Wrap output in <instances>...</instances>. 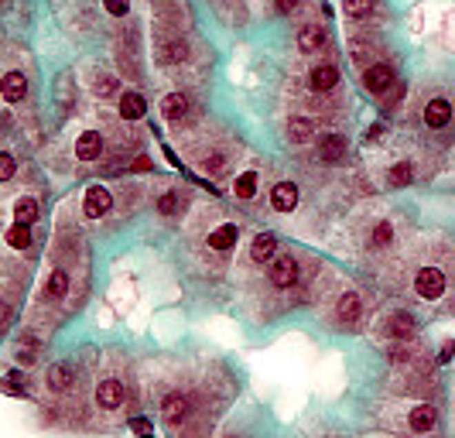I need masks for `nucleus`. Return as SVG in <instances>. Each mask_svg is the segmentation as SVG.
Here are the masks:
<instances>
[{
  "label": "nucleus",
  "mask_w": 455,
  "mask_h": 438,
  "mask_svg": "<svg viewBox=\"0 0 455 438\" xmlns=\"http://www.w3.org/2000/svg\"><path fill=\"white\" fill-rule=\"evenodd\" d=\"M414 291H418L421 298H428V301L442 298V295H445V274H442L438 267H425V270H418V277H414Z\"/></svg>",
  "instance_id": "obj_1"
},
{
  "label": "nucleus",
  "mask_w": 455,
  "mask_h": 438,
  "mask_svg": "<svg viewBox=\"0 0 455 438\" xmlns=\"http://www.w3.org/2000/svg\"><path fill=\"white\" fill-rule=\"evenodd\" d=\"M154 59H158L161 66H179V62L188 59V45H185L182 38H165V41H158Z\"/></svg>",
  "instance_id": "obj_2"
},
{
  "label": "nucleus",
  "mask_w": 455,
  "mask_h": 438,
  "mask_svg": "<svg viewBox=\"0 0 455 438\" xmlns=\"http://www.w3.org/2000/svg\"><path fill=\"white\" fill-rule=\"evenodd\" d=\"M363 86H366V92H373V96L387 92V89L394 86V69H390V66H370L363 72Z\"/></svg>",
  "instance_id": "obj_3"
},
{
  "label": "nucleus",
  "mask_w": 455,
  "mask_h": 438,
  "mask_svg": "<svg viewBox=\"0 0 455 438\" xmlns=\"http://www.w3.org/2000/svg\"><path fill=\"white\" fill-rule=\"evenodd\" d=\"M298 281V261L294 257H277L271 263V284L274 288H291Z\"/></svg>",
  "instance_id": "obj_4"
},
{
  "label": "nucleus",
  "mask_w": 455,
  "mask_h": 438,
  "mask_svg": "<svg viewBox=\"0 0 455 438\" xmlns=\"http://www.w3.org/2000/svg\"><path fill=\"white\" fill-rule=\"evenodd\" d=\"M110 206H113V195H110L103 185H92L90 192H86V206H83V209H86V216H90V219L106 216V212H110Z\"/></svg>",
  "instance_id": "obj_5"
},
{
  "label": "nucleus",
  "mask_w": 455,
  "mask_h": 438,
  "mask_svg": "<svg viewBox=\"0 0 455 438\" xmlns=\"http://www.w3.org/2000/svg\"><path fill=\"white\" fill-rule=\"evenodd\" d=\"M318 155H322L325 165L343 161V158H346V137H343V134H325V137H318Z\"/></svg>",
  "instance_id": "obj_6"
},
{
  "label": "nucleus",
  "mask_w": 455,
  "mask_h": 438,
  "mask_svg": "<svg viewBox=\"0 0 455 438\" xmlns=\"http://www.w3.org/2000/svg\"><path fill=\"white\" fill-rule=\"evenodd\" d=\"M45 384H48V390H69L76 384V370L69 363H52L45 370Z\"/></svg>",
  "instance_id": "obj_7"
},
{
  "label": "nucleus",
  "mask_w": 455,
  "mask_h": 438,
  "mask_svg": "<svg viewBox=\"0 0 455 438\" xmlns=\"http://www.w3.org/2000/svg\"><path fill=\"white\" fill-rule=\"evenodd\" d=\"M188 397L185 394H168L165 401H161V415H165V421L168 425H182L185 421V415H188Z\"/></svg>",
  "instance_id": "obj_8"
},
{
  "label": "nucleus",
  "mask_w": 455,
  "mask_h": 438,
  "mask_svg": "<svg viewBox=\"0 0 455 438\" xmlns=\"http://www.w3.org/2000/svg\"><path fill=\"white\" fill-rule=\"evenodd\" d=\"M449 120H452V103H449V99H432V103L425 106V123H428L432 130H442Z\"/></svg>",
  "instance_id": "obj_9"
},
{
  "label": "nucleus",
  "mask_w": 455,
  "mask_h": 438,
  "mask_svg": "<svg viewBox=\"0 0 455 438\" xmlns=\"http://www.w3.org/2000/svg\"><path fill=\"white\" fill-rule=\"evenodd\" d=\"M120 401H123V384L120 380H103V384H96V404L99 408H120Z\"/></svg>",
  "instance_id": "obj_10"
},
{
  "label": "nucleus",
  "mask_w": 455,
  "mask_h": 438,
  "mask_svg": "<svg viewBox=\"0 0 455 438\" xmlns=\"http://www.w3.org/2000/svg\"><path fill=\"white\" fill-rule=\"evenodd\" d=\"M308 83H312L315 92H332V89L339 86V69L336 66H315L312 76H308Z\"/></svg>",
  "instance_id": "obj_11"
},
{
  "label": "nucleus",
  "mask_w": 455,
  "mask_h": 438,
  "mask_svg": "<svg viewBox=\"0 0 455 438\" xmlns=\"http://www.w3.org/2000/svg\"><path fill=\"white\" fill-rule=\"evenodd\" d=\"M271 206L277 209V212H291V209L298 206V188H294L291 181L274 185V188H271Z\"/></svg>",
  "instance_id": "obj_12"
},
{
  "label": "nucleus",
  "mask_w": 455,
  "mask_h": 438,
  "mask_svg": "<svg viewBox=\"0 0 455 438\" xmlns=\"http://www.w3.org/2000/svg\"><path fill=\"white\" fill-rule=\"evenodd\" d=\"M185 206H188V199H185V192H179V188H168V192H161V199H158V212L168 216V219L182 216Z\"/></svg>",
  "instance_id": "obj_13"
},
{
  "label": "nucleus",
  "mask_w": 455,
  "mask_h": 438,
  "mask_svg": "<svg viewBox=\"0 0 455 438\" xmlns=\"http://www.w3.org/2000/svg\"><path fill=\"white\" fill-rule=\"evenodd\" d=\"M336 315H339V322L343 326H353V322H360V315H363V301H360V295H343L339 298V308H336Z\"/></svg>",
  "instance_id": "obj_14"
},
{
  "label": "nucleus",
  "mask_w": 455,
  "mask_h": 438,
  "mask_svg": "<svg viewBox=\"0 0 455 438\" xmlns=\"http://www.w3.org/2000/svg\"><path fill=\"white\" fill-rule=\"evenodd\" d=\"M407 425H411V432H432V428L438 425V411H435L432 404H418V408L411 411Z\"/></svg>",
  "instance_id": "obj_15"
},
{
  "label": "nucleus",
  "mask_w": 455,
  "mask_h": 438,
  "mask_svg": "<svg viewBox=\"0 0 455 438\" xmlns=\"http://www.w3.org/2000/svg\"><path fill=\"white\" fill-rule=\"evenodd\" d=\"M24 92H28V79H24V72H7V76H3V83H0V96H3L7 103L24 99Z\"/></svg>",
  "instance_id": "obj_16"
},
{
  "label": "nucleus",
  "mask_w": 455,
  "mask_h": 438,
  "mask_svg": "<svg viewBox=\"0 0 455 438\" xmlns=\"http://www.w3.org/2000/svg\"><path fill=\"white\" fill-rule=\"evenodd\" d=\"M99 151H103V137H99L96 130H86V134L76 141V158H79V161H96Z\"/></svg>",
  "instance_id": "obj_17"
},
{
  "label": "nucleus",
  "mask_w": 455,
  "mask_h": 438,
  "mask_svg": "<svg viewBox=\"0 0 455 438\" xmlns=\"http://www.w3.org/2000/svg\"><path fill=\"white\" fill-rule=\"evenodd\" d=\"M325 41H329L325 28L308 24V28H301V31H298V48H301V52H318V48H325Z\"/></svg>",
  "instance_id": "obj_18"
},
{
  "label": "nucleus",
  "mask_w": 455,
  "mask_h": 438,
  "mask_svg": "<svg viewBox=\"0 0 455 438\" xmlns=\"http://www.w3.org/2000/svg\"><path fill=\"white\" fill-rule=\"evenodd\" d=\"M148 113V99L141 92H123L120 96V117L123 120H141Z\"/></svg>",
  "instance_id": "obj_19"
},
{
  "label": "nucleus",
  "mask_w": 455,
  "mask_h": 438,
  "mask_svg": "<svg viewBox=\"0 0 455 438\" xmlns=\"http://www.w3.org/2000/svg\"><path fill=\"white\" fill-rule=\"evenodd\" d=\"M387 332H390L394 339H411V336H414V319H411L407 312H394V315L387 319Z\"/></svg>",
  "instance_id": "obj_20"
},
{
  "label": "nucleus",
  "mask_w": 455,
  "mask_h": 438,
  "mask_svg": "<svg viewBox=\"0 0 455 438\" xmlns=\"http://www.w3.org/2000/svg\"><path fill=\"white\" fill-rule=\"evenodd\" d=\"M287 137H291L294 144H308V141L315 137V123H312L308 117H294V120L287 123Z\"/></svg>",
  "instance_id": "obj_21"
},
{
  "label": "nucleus",
  "mask_w": 455,
  "mask_h": 438,
  "mask_svg": "<svg viewBox=\"0 0 455 438\" xmlns=\"http://www.w3.org/2000/svg\"><path fill=\"white\" fill-rule=\"evenodd\" d=\"M274 250H277V237H274V233H261V237L254 240V247H250V257L257 263H267L274 257Z\"/></svg>",
  "instance_id": "obj_22"
},
{
  "label": "nucleus",
  "mask_w": 455,
  "mask_h": 438,
  "mask_svg": "<svg viewBox=\"0 0 455 438\" xmlns=\"http://www.w3.org/2000/svg\"><path fill=\"white\" fill-rule=\"evenodd\" d=\"M185 110H188V96H185V92H168V96L161 99V113H165L168 120H182Z\"/></svg>",
  "instance_id": "obj_23"
},
{
  "label": "nucleus",
  "mask_w": 455,
  "mask_h": 438,
  "mask_svg": "<svg viewBox=\"0 0 455 438\" xmlns=\"http://www.w3.org/2000/svg\"><path fill=\"white\" fill-rule=\"evenodd\" d=\"M233 243H236V226L233 223H226V226H219V230L209 233V247L212 250H230Z\"/></svg>",
  "instance_id": "obj_24"
},
{
  "label": "nucleus",
  "mask_w": 455,
  "mask_h": 438,
  "mask_svg": "<svg viewBox=\"0 0 455 438\" xmlns=\"http://www.w3.org/2000/svg\"><path fill=\"white\" fill-rule=\"evenodd\" d=\"M38 352H41V343H38L34 336H24V339H17V350H14V356H17V363H24V366H31V363L38 359Z\"/></svg>",
  "instance_id": "obj_25"
},
{
  "label": "nucleus",
  "mask_w": 455,
  "mask_h": 438,
  "mask_svg": "<svg viewBox=\"0 0 455 438\" xmlns=\"http://www.w3.org/2000/svg\"><path fill=\"white\" fill-rule=\"evenodd\" d=\"M387 181H390L394 188H404V185H411V181H414V168H411L407 161H397V165L387 172Z\"/></svg>",
  "instance_id": "obj_26"
},
{
  "label": "nucleus",
  "mask_w": 455,
  "mask_h": 438,
  "mask_svg": "<svg viewBox=\"0 0 455 438\" xmlns=\"http://www.w3.org/2000/svg\"><path fill=\"white\" fill-rule=\"evenodd\" d=\"M233 192H236V199H254L257 195V175L254 172H243V175L236 178Z\"/></svg>",
  "instance_id": "obj_27"
},
{
  "label": "nucleus",
  "mask_w": 455,
  "mask_h": 438,
  "mask_svg": "<svg viewBox=\"0 0 455 438\" xmlns=\"http://www.w3.org/2000/svg\"><path fill=\"white\" fill-rule=\"evenodd\" d=\"M14 216H17V223H28V226H31V223L38 219V202H34V199H21V202L14 206Z\"/></svg>",
  "instance_id": "obj_28"
},
{
  "label": "nucleus",
  "mask_w": 455,
  "mask_h": 438,
  "mask_svg": "<svg viewBox=\"0 0 455 438\" xmlns=\"http://www.w3.org/2000/svg\"><path fill=\"white\" fill-rule=\"evenodd\" d=\"M7 243H10V247H17V250H24V247L31 243V233H28V223H14V226L7 230Z\"/></svg>",
  "instance_id": "obj_29"
},
{
  "label": "nucleus",
  "mask_w": 455,
  "mask_h": 438,
  "mask_svg": "<svg viewBox=\"0 0 455 438\" xmlns=\"http://www.w3.org/2000/svg\"><path fill=\"white\" fill-rule=\"evenodd\" d=\"M390 240H394L390 223H387V219H383V223H376V226H373V233H370V247H376V250H380V247H387Z\"/></svg>",
  "instance_id": "obj_30"
},
{
  "label": "nucleus",
  "mask_w": 455,
  "mask_h": 438,
  "mask_svg": "<svg viewBox=\"0 0 455 438\" xmlns=\"http://www.w3.org/2000/svg\"><path fill=\"white\" fill-rule=\"evenodd\" d=\"M69 291V274L65 270H52V277H48V295L52 298H62Z\"/></svg>",
  "instance_id": "obj_31"
},
{
  "label": "nucleus",
  "mask_w": 455,
  "mask_h": 438,
  "mask_svg": "<svg viewBox=\"0 0 455 438\" xmlns=\"http://www.w3.org/2000/svg\"><path fill=\"white\" fill-rule=\"evenodd\" d=\"M343 10L350 17H366L373 10V0H343Z\"/></svg>",
  "instance_id": "obj_32"
},
{
  "label": "nucleus",
  "mask_w": 455,
  "mask_h": 438,
  "mask_svg": "<svg viewBox=\"0 0 455 438\" xmlns=\"http://www.w3.org/2000/svg\"><path fill=\"white\" fill-rule=\"evenodd\" d=\"M0 387H3V394H10V397H21V394H24V384H21V373H7Z\"/></svg>",
  "instance_id": "obj_33"
},
{
  "label": "nucleus",
  "mask_w": 455,
  "mask_h": 438,
  "mask_svg": "<svg viewBox=\"0 0 455 438\" xmlns=\"http://www.w3.org/2000/svg\"><path fill=\"white\" fill-rule=\"evenodd\" d=\"M202 168H205L209 175H223V172H226V161H223V155H209V158L202 161Z\"/></svg>",
  "instance_id": "obj_34"
},
{
  "label": "nucleus",
  "mask_w": 455,
  "mask_h": 438,
  "mask_svg": "<svg viewBox=\"0 0 455 438\" xmlns=\"http://www.w3.org/2000/svg\"><path fill=\"white\" fill-rule=\"evenodd\" d=\"M17 172V165H14V158L7 155V151H0V181H7V178Z\"/></svg>",
  "instance_id": "obj_35"
},
{
  "label": "nucleus",
  "mask_w": 455,
  "mask_h": 438,
  "mask_svg": "<svg viewBox=\"0 0 455 438\" xmlns=\"http://www.w3.org/2000/svg\"><path fill=\"white\" fill-rule=\"evenodd\" d=\"M117 86H120V83H117L113 76H99V79H96V92H103V96L117 92Z\"/></svg>",
  "instance_id": "obj_36"
},
{
  "label": "nucleus",
  "mask_w": 455,
  "mask_h": 438,
  "mask_svg": "<svg viewBox=\"0 0 455 438\" xmlns=\"http://www.w3.org/2000/svg\"><path fill=\"white\" fill-rule=\"evenodd\" d=\"M106 10H110L113 17H123V14L130 10V3H127V0H106Z\"/></svg>",
  "instance_id": "obj_37"
},
{
  "label": "nucleus",
  "mask_w": 455,
  "mask_h": 438,
  "mask_svg": "<svg viewBox=\"0 0 455 438\" xmlns=\"http://www.w3.org/2000/svg\"><path fill=\"white\" fill-rule=\"evenodd\" d=\"M130 428H134L137 435H151V421H148V418H134V421H130Z\"/></svg>",
  "instance_id": "obj_38"
},
{
  "label": "nucleus",
  "mask_w": 455,
  "mask_h": 438,
  "mask_svg": "<svg viewBox=\"0 0 455 438\" xmlns=\"http://www.w3.org/2000/svg\"><path fill=\"white\" fill-rule=\"evenodd\" d=\"M151 168H154V165H151V158H144V155L134 161V172H151Z\"/></svg>",
  "instance_id": "obj_39"
},
{
  "label": "nucleus",
  "mask_w": 455,
  "mask_h": 438,
  "mask_svg": "<svg viewBox=\"0 0 455 438\" xmlns=\"http://www.w3.org/2000/svg\"><path fill=\"white\" fill-rule=\"evenodd\" d=\"M298 3H301V0H277V10H281V14H291Z\"/></svg>",
  "instance_id": "obj_40"
},
{
  "label": "nucleus",
  "mask_w": 455,
  "mask_h": 438,
  "mask_svg": "<svg viewBox=\"0 0 455 438\" xmlns=\"http://www.w3.org/2000/svg\"><path fill=\"white\" fill-rule=\"evenodd\" d=\"M452 352H455V343H445V350H442L438 359H442V363H449V359H452Z\"/></svg>",
  "instance_id": "obj_41"
},
{
  "label": "nucleus",
  "mask_w": 455,
  "mask_h": 438,
  "mask_svg": "<svg viewBox=\"0 0 455 438\" xmlns=\"http://www.w3.org/2000/svg\"><path fill=\"white\" fill-rule=\"evenodd\" d=\"M0 319H7V305L3 301H0Z\"/></svg>",
  "instance_id": "obj_42"
}]
</instances>
